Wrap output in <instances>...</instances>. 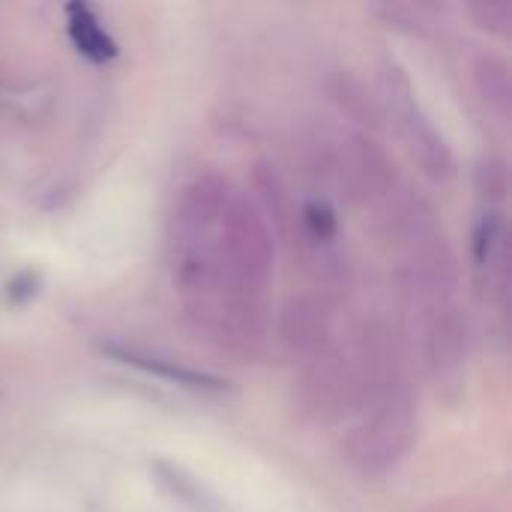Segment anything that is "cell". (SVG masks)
<instances>
[{
    "mask_svg": "<svg viewBox=\"0 0 512 512\" xmlns=\"http://www.w3.org/2000/svg\"><path fill=\"white\" fill-rule=\"evenodd\" d=\"M66 30H69V39H72L75 51L81 57H87L90 63H108V60L117 57V42L102 27L93 6L78 3V0L69 3L66 6Z\"/></svg>",
    "mask_w": 512,
    "mask_h": 512,
    "instance_id": "obj_1",
    "label": "cell"
},
{
    "mask_svg": "<svg viewBox=\"0 0 512 512\" xmlns=\"http://www.w3.org/2000/svg\"><path fill=\"white\" fill-rule=\"evenodd\" d=\"M108 354L117 357L120 363L126 366H135L147 375H159L171 384H180V387H192V390H210V393H219L225 390V381L222 378H213L207 372H192V369H183V366H174L168 360H159V357H147V354H138V351H129V348H117V345H108Z\"/></svg>",
    "mask_w": 512,
    "mask_h": 512,
    "instance_id": "obj_2",
    "label": "cell"
},
{
    "mask_svg": "<svg viewBox=\"0 0 512 512\" xmlns=\"http://www.w3.org/2000/svg\"><path fill=\"white\" fill-rule=\"evenodd\" d=\"M306 222H309V228H312L318 237H330V234L336 231V213H333L330 204H324V201L306 204Z\"/></svg>",
    "mask_w": 512,
    "mask_h": 512,
    "instance_id": "obj_3",
    "label": "cell"
}]
</instances>
